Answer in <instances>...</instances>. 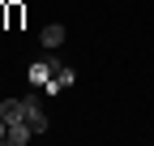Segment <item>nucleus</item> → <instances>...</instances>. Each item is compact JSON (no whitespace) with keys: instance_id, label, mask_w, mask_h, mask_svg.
Instances as JSON below:
<instances>
[{"instance_id":"7","label":"nucleus","mask_w":154,"mask_h":146,"mask_svg":"<svg viewBox=\"0 0 154 146\" xmlns=\"http://www.w3.org/2000/svg\"><path fill=\"white\" fill-rule=\"evenodd\" d=\"M0 26H9V9L5 5H0Z\"/></svg>"},{"instance_id":"4","label":"nucleus","mask_w":154,"mask_h":146,"mask_svg":"<svg viewBox=\"0 0 154 146\" xmlns=\"http://www.w3.org/2000/svg\"><path fill=\"white\" fill-rule=\"evenodd\" d=\"M51 69H56V60H47V56H43V60H34V65H30V82H34V86H43V82L51 78Z\"/></svg>"},{"instance_id":"6","label":"nucleus","mask_w":154,"mask_h":146,"mask_svg":"<svg viewBox=\"0 0 154 146\" xmlns=\"http://www.w3.org/2000/svg\"><path fill=\"white\" fill-rule=\"evenodd\" d=\"M22 17H26L22 5H9V26H22Z\"/></svg>"},{"instance_id":"5","label":"nucleus","mask_w":154,"mask_h":146,"mask_svg":"<svg viewBox=\"0 0 154 146\" xmlns=\"http://www.w3.org/2000/svg\"><path fill=\"white\" fill-rule=\"evenodd\" d=\"M38 39H43V47H60V43H64V26H47Z\"/></svg>"},{"instance_id":"8","label":"nucleus","mask_w":154,"mask_h":146,"mask_svg":"<svg viewBox=\"0 0 154 146\" xmlns=\"http://www.w3.org/2000/svg\"><path fill=\"white\" fill-rule=\"evenodd\" d=\"M5 133H9V125H5V116H0V142H5Z\"/></svg>"},{"instance_id":"2","label":"nucleus","mask_w":154,"mask_h":146,"mask_svg":"<svg viewBox=\"0 0 154 146\" xmlns=\"http://www.w3.org/2000/svg\"><path fill=\"white\" fill-rule=\"evenodd\" d=\"M0 116H5V125L26 120V99H5V103H0Z\"/></svg>"},{"instance_id":"1","label":"nucleus","mask_w":154,"mask_h":146,"mask_svg":"<svg viewBox=\"0 0 154 146\" xmlns=\"http://www.w3.org/2000/svg\"><path fill=\"white\" fill-rule=\"evenodd\" d=\"M26 125H30L34 133L47 129V112H43V103H38V99H26Z\"/></svg>"},{"instance_id":"3","label":"nucleus","mask_w":154,"mask_h":146,"mask_svg":"<svg viewBox=\"0 0 154 146\" xmlns=\"http://www.w3.org/2000/svg\"><path fill=\"white\" fill-rule=\"evenodd\" d=\"M30 138H34V129H30L26 120H17V125H9V133H5V142H13V146H26Z\"/></svg>"}]
</instances>
